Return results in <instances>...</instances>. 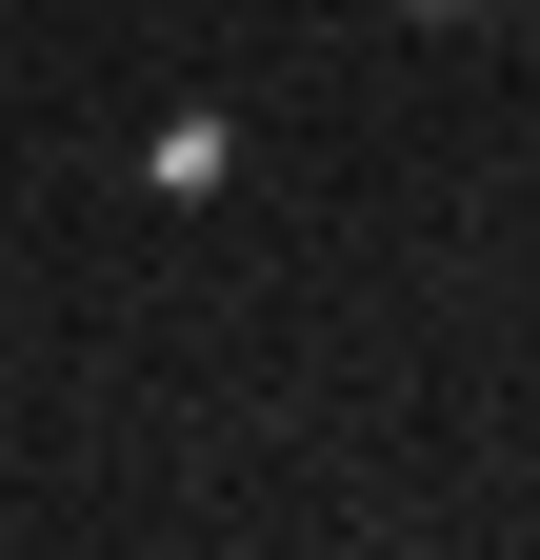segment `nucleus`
Here are the masks:
<instances>
[{
  "label": "nucleus",
  "mask_w": 540,
  "mask_h": 560,
  "mask_svg": "<svg viewBox=\"0 0 540 560\" xmlns=\"http://www.w3.org/2000/svg\"><path fill=\"white\" fill-rule=\"evenodd\" d=\"M421 21H441V0H421Z\"/></svg>",
  "instance_id": "nucleus-1"
}]
</instances>
